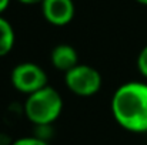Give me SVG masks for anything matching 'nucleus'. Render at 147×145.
<instances>
[{"instance_id": "5", "label": "nucleus", "mask_w": 147, "mask_h": 145, "mask_svg": "<svg viewBox=\"0 0 147 145\" xmlns=\"http://www.w3.org/2000/svg\"><path fill=\"white\" fill-rule=\"evenodd\" d=\"M42 13L46 21L53 26H66L74 17L73 0H43Z\"/></svg>"}, {"instance_id": "7", "label": "nucleus", "mask_w": 147, "mask_h": 145, "mask_svg": "<svg viewBox=\"0 0 147 145\" xmlns=\"http://www.w3.org/2000/svg\"><path fill=\"white\" fill-rule=\"evenodd\" d=\"M14 41H16V34L13 26L10 24L9 20L0 16V58L6 57L13 50Z\"/></svg>"}, {"instance_id": "3", "label": "nucleus", "mask_w": 147, "mask_h": 145, "mask_svg": "<svg viewBox=\"0 0 147 145\" xmlns=\"http://www.w3.org/2000/svg\"><path fill=\"white\" fill-rule=\"evenodd\" d=\"M10 81L14 90L24 96H32L49 86L47 73L36 63L24 61L14 65L10 73Z\"/></svg>"}, {"instance_id": "11", "label": "nucleus", "mask_w": 147, "mask_h": 145, "mask_svg": "<svg viewBox=\"0 0 147 145\" xmlns=\"http://www.w3.org/2000/svg\"><path fill=\"white\" fill-rule=\"evenodd\" d=\"M10 4V0H0V16L6 11V9L9 7Z\"/></svg>"}, {"instance_id": "12", "label": "nucleus", "mask_w": 147, "mask_h": 145, "mask_svg": "<svg viewBox=\"0 0 147 145\" xmlns=\"http://www.w3.org/2000/svg\"><path fill=\"white\" fill-rule=\"evenodd\" d=\"M23 4H37V3H42L43 0H17Z\"/></svg>"}, {"instance_id": "8", "label": "nucleus", "mask_w": 147, "mask_h": 145, "mask_svg": "<svg viewBox=\"0 0 147 145\" xmlns=\"http://www.w3.org/2000/svg\"><path fill=\"white\" fill-rule=\"evenodd\" d=\"M136 65H137V70L139 73L147 78V46L140 50L139 55H137V61H136Z\"/></svg>"}, {"instance_id": "2", "label": "nucleus", "mask_w": 147, "mask_h": 145, "mask_svg": "<svg viewBox=\"0 0 147 145\" xmlns=\"http://www.w3.org/2000/svg\"><path fill=\"white\" fill-rule=\"evenodd\" d=\"M63 97L51 86L42 88L40 91L27 96L23 112L26 118L34 125H51L61 115Z\"/></svg>"}, {"instance_id": "6", "label": "nucleus", "mask_w": 147, "mask_h": 145, "mask_svg": "<svg viewBox=\"0 0 147 145\" xmlns=\"http://www.w3.org/2000/svg\"><path fill=\"white\" fill-rule=\"evenodd\" d=\"M50 61L57 71H63L64 74L70 71L73 67H76L77 64H80L76 48L70 44H57L51 50Z\"/></svg>"}, {"instance_id": "4", "label": "nucleus", "mask_w": 147, "mask_h": 145, "mask_svg": "<svg viewBox=\"0 0 147 145\" xmlns=\"http://www.w3.org/2000/svg\"><path fill=\"white\" fill-rule=\"evenodd\" d=\"M64 84L74 96L92 97L100 91L103 78L94 67L89 64H77L64 74Z\"/></svg>"}, {"instance_id": "1", "label": "nucleus", "mask_w": 147, "mask_h": 145, "mask_svg": "<svg viewBox=\"0 0 147 145\" xmlns=\"http://www.w3.org/2000/svg\"><path fill=\"white\" fill-rule=\"evenodd\" d=\"M110 110L114 121L129 132H147V83L129 81L111 97Z\"/></svg>"}, {"instance_id": "10", "label": "nucleus", "mask_w": 147, "mask_h": 145, "mask_svg": "<svg viewBox=\"0 0 147 145\" xmlns=\"http://www.w3.org/2000/svg\"><path fill=\"white\" fill-rule=\"evenodd\" d=\"M11 145H49V142H46L34 135H30V137H22V138L14 140Z\"/></svg>"}, {"instance_id": "9", "label": "nucleus", "mask_w": 147, "mask_h": 145, "mask_svg": "<svg viewBox=\"0 0 147 145\" xmlns=\"http://www.w3.org/2000/svg\"><path fill=\"white\" fill-rule=\"evenodd\" d=\"M33 135L49 142V140L53 137V127L51 125H37V127H34Z\"/></svg>"}, {"instance_id": "13", "label": "nucleus", "mask_w": 147, "mask_h": 145, "mask_svg": "<svg viewBox=\"0 0 147 145\" xmlns=\"http://www.w3.org/2000/svg\"><path fill=\"white\" fill-rule=\"evenodd\" d=\"M137 3H140V4H143V6H147V0H136Z\"/></svg>"}]
</instances>
